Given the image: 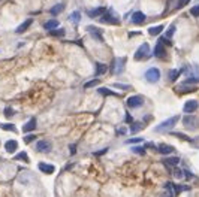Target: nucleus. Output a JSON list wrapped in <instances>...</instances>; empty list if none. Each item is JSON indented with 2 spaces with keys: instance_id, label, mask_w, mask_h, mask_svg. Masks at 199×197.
<instances>
[{
  "instance_id": "1",
  "label": "nucleus",
  "mask_w": 199,
  "mask_h": 197,
  "mask_svg": "<svg viewBox=\"0 0 199 197\" xmlns=\"http://www.w3.org/2000/svg\"><path fill=\"white\" fill-rule=\"evenodd\" d=\"M181 117H178V115H175V117H171V118H168V120H165V121H162L159 126H157L156 129V131L157 133H162V131H166V130H172L174 127H175V124L178 122V120H180Z\"/></svg>"
},
{
  "instance_id": "2",
  "label": "nucleus",
  "mask_w": 199,
  "mask_h": 197,
  "mask_svg": "<svg viewBox=\"0 0 199 197\" xmlns=\"http://www.w3.org/2000/svg\"><path fill=\"white\" fill-rule=\"evenodd\" d=\"M99 21L104 23V24H111V26H118L120 24V18L117 17L111 9H106V12L99 18Z\"/></svg>"
},
{
  "instance_id": "3",
  "label": "nucleus",
  "mask_w": 199,
  "mask_h": 197,
  "mask_svg": "<svg viewBox=\"0 0 199 197\" xmlns=\"http://www.w3.org/2000/svg\"><path fill=\"white\" fill-rule=\"evenodd\" d=\"M150 54H151V51H150V45H148V43L145 42V43H142V45L139 46L138 49H136V52H135V55H133V58H135L136 61H141V60H148Z\"/></svg>"
},
{
  "instance_id": "4",
  "label": "nucleus",
  "mask_w": 199,
  "mask_h": 197,
  "mask_svg": "<svg viewBox=\"0 0 199 197\" xmlns=\"http://www.w3.org/2000/svg\"><path fill=\"white\" fill-rule=\"evenodd\" d=\"M183 124L184 127L189 130H196L199 127V118L198 117H193L192 113H187L184 118H183Z\"/></svg>"
},
{
  "instance_id": "5",
  "label": "nucleus",
  "mask_w": 199,
  "mask_h": 197,
  "mask_svg": "<svg viewBox=\"0 0 199 197\" xmlns=\"http://www.w3.org/2000/svg\"><path fill=\"white\" fill-rule=\"evenodd\" d=\"M145 79H147L148 82H157L159 79H160V70L157 67H150L145 72Z\"/></svg>"
},
{
  "instance_id": "6",
  "label": "nucleus",
  "mask_w": 199,
  "mask_h": 197,
  "mask_svg": "<svg viewBox=\"0 0 199 197\" xmlns=\"http://www.w3.org/2000/svg\"><path fill=\"white\" fill-rule=\"evenodd\" d=\"M145 14L144 12H141V11H135L133 14H132V17H130V23L132 24H136V26H141V24H144V21H145Z\"/></svg>"
},
{
  "instance_id": "7",
  "label": "nucleus",
  "mask_w": 199,
  "mask_h": 197,
  "mask_svg": "<svg viewBox=\"0 0 199 197\" xmlns=\"http://www.w3.org/2000/svg\"><path fill=\"white\" fill-rule=\"evenodd\" d=\"M142 103H144V99H142L141 96H132V97H129V99L126 100V105H127L129 108H132V109H136L139 106H142Z\"/></svg>"
},
{
  "instance_id": "8",
  "label": "nucleus",
  "mask_w": 199,
  "mask_h": 197,
  "mask_svg": "<svg viewBox=\"0 0 199 197\" xmlns=\"http://www.w3.org/2000/svg\"><path fill=\"white\" fill-rule=\"evenodd\" d=\"M52 149V145L51 142H48V140H39V142H36V151L38 152H50Z\"/></svg>"
},
{
  "instance_id": "9",
  "label": "nucleus",
  "mask_w": 199,
  "mask_h": 197,
  "mask_svg": "<svg viewBox=\"0 0 199 197\" xmlns=\"http://www.w3.org/2000/svg\"><path fill=\"white\" fill-rule=\"evenodd\" d=\"M199 103L198 100H187V102L184 103V108H183V111L186 112V113H193V112L198 109Z\"/></svg>"
},
{
  "instance_id": "10",
  "label": "nucleus",
  "mask_w": 199,
  "mask_h": 197,
  "mask_svg": "<svg viewBox=\"0 0 199 197\" xmlns=\"http://www.w3.org/2000/svg\"><path fill=\"white\" fill-rule=\"evenodd\" d=\"M124 66H126V58H115V66H114V73L117 75H121L123 70H124Z\"/></svg>"
},
{
  "instance_id": "11",
  "label": "nucleus",
  "mask_w": 199,
  "mask_h": 197,
  "mask_svg": "<svg viewBox=\"0 0 199 197\" xmlns=\"http://www.w3.org/2000/svg\"><path fill=\"white\" fill-rule=\"evenodd\" d=\"M162 163L168 167H177L180 163V157H165L162 160Z\"/></svg>"
},
{
  "instance_id": "12",
  "label": "nucleus",
  "mask_w": 199,
  "mask_h": 197,
  "mask_svg": "<svg viewBox=\"0 0 199 197\" xmlns=\"http://www.w3.org/2000/svg\"><path fill=\"white\" fill-rule=\"evenodd\" d=\"M153 55H154L156 58H162V57H165V46H163V43H162V41H159V42L156 43L154 51H153Z\"/></svg>"
},
{
  "instance_id": "13",
  "label": "nucleus",
  "mask_w": 199,
  "mask_h": 197,
  "mask_svg": "<svg viewBox=\"0 0 199 197\" xmlns=\"http://www.w3.org/2000/svg\"><path fill=\"white\" fill-rule=\"evenodd\" d=\"M5 149H6V152H9V154L15 152V151L18 149V142L17 140H14V139L6 140V142H5Z\"/></svg>"
},
{
  "instance_id": "14",
  "label": "nucleus",
  "mask_w": 199,
  "mask_h": 197,
  "mask_svg": "<svg viewBox=\"0 0 199 197\" xmlns=\"http://www.w3.org/2000/svg\"><path fill=\"white\" fill-rule=\"evenodd\" d=\"M36 124H38L36 118H30V120L23 126V131H24V133H32V131L36 129Z\"/></svg>"
},
{
  "instance_id": "15",
  "label": "nucleus",
  "mask_w": 199,
  "mask_h": 197,
  "mask_svg": "<svg viewBox=\"0 0 199 197\" xmlns=\"http://www.w3.org/2000/svg\"><path fill=\"white\" fill-rule=\"evenodd\" d=\"M38 167H39V170L42 172V173H46V175H51V173H54V170H55V167L50 163H39Z\"/></svg>"
},
{
  "instance_id": "16",
  "label": "nucleus",
  "mask_w": 199,
  "mask_h": 197,
  "mask_svg": "<svg viewBox=\"0 0 199 197\" xmlns=\"http://www.w3.org/2000/svg\"><path fill=\"white\" fill-rule=\"evenodd\" d=\"M87 32H90L91 33V36H95L97 41H100V42H104V36H102V32L97 28V27L95 26H88L87 27Z\"/></svg>"
},
{
  "instance_id": "17",
  "label": "nucleus",
  "mask_w": 199,
  "mask_h": 197,
  "mask_svg": "<svg viewBox=\"0 0 199 197\" xmlns=\"http://www.w3.org/2000/svg\"><path fill=\"white\" fill-rule=\"evenodd\" d=\"M157 151H159L160 154H163V155L172 154L174 152V146L168 145V143H160V145L157 146Z\"/></svg>"
},
{
  "instance_id": "18",
  "label": "nucleus",
  "mask_w": 199,
  "mask_h": 197,
  "mask_svg": "<svg viewBox=\"0 0 199 197\" xmlns=\"http://www.w3.org/2000/svg\"><path fill=\"white\" fill-rule=\"evenodd\" d=\"M105 12H106V9L105 8H95V9L87 11V15H88L90 18H96V17H99V15H104Z\"/></svg>"
},
{
  "instance_id": "19",
  "label": "nucleus",
  "mask_w": 199,
  "mask_h": 197,
  "mask_svg": "<svg viewBox=\"0 0 199 197\" xmlns=\"http://www.w3.org/2000/svg\"><path fill=\"white\" fill-rule=\"evenodd\" d=\"M59 26H60V23H59L57 19H50V21L43 23V28L48 30V32H51L54 28H59Z\"/></svg>"
},
{
  "instance_id": "20",
  "label": "nucleus",
  "mask_w": 199,
  "mask_h": 197,
  "mask_svg": "<svg viewBox=\"0 0 199 197\" xmlns=\"http://www.w3.org/2000/svg\"><path fill=\"white\" fill-rule=\"evenodd\" d=\"M32 23H33V19H32V18H29V19H26V21H24V23H23L21 26H18V27H17V30H15V32H17L18 34H20V33H24L27 28L32 26Z\"/></svg>"
},
{
  "instance_id": "21",
  "label": "nucleus",
  "mask_w": 199,
  "mask_h": 197,
  "mask_svg": "<svg viewBox=\"0 0 199 197\" xmlns=\"http://www.w3.org/2000/svg\"><path fill=\"white\" fill-rule=\"evenodd\" d=\"M63 9H64V5L63 3H57V5H54L51 9H50V14H51L52 17H55V15H59L63 12Z\"/></svg>"
},
{
  "instance_id": "22",
  "label": "nucleus",
  "mask_w": 199,
  "mask_h": 197,
  "mask_svg": "<svg viewBox=\"0 0 199 197\" xmlns=\"http://www.w3.org/2000/svg\"><path fill=\"white\" fill-rule=\"evenodd\" d=\"M142 127H144V124H142V122H135V121H133V122L130 124L129 131L132 133V135H136V133H139V131L142 130Z\"/></svg>"
},
{
  "instance_id": "23",
  "label": "nucleus",
  "mask_w": 199,
  "mask_h": 197,
  "mask_svg": "<svg viewBox=\"0 0 199 197\" xmlns=\"http://www.w3.org/2000/svg\"><path fill=\"white\" fill-rule=\"evenodd\" d=\"M181 73H183V70H180V69H172V70L169 72V79H171V82H177V79L180 78Z\"/></svg>"
},
{
  "instance_id": "24",
  "label": "nucleus",
  "mask_w": 199,
  "mask_h": 197,
  "mask_svg": "<svg viewBox=\"0 0 199 197\" xmlns=\"http://www.w3.org/2000/svg\"><path fill=\"white\" fill-rule=\"evenodd\" d=\"M171 135L175 137H178V139H183V140H186V142H189L192 143L193 142V137H189L187 135H184V133H180V131H171Z\"/></svg>"
},
{
  "instance_id": "25",
  "label": "nucleus",
  "mask_w": 199,
  "mask_h": 197,
  "mask_svg": "<svg viewBox=\"0 0 199 197\" xmlns=\"http://www.w3.org/2000/svg\"><path fill=\"white\" fill-rule=\"evenodd\" d=\"M190 187H187V185H172V193L174 196H178L181 191H189Z\"/></svg>"
},
{
  "instance_id": "26",
  "label": "nucleus",
  "mask_w": 199,
  "mask_h": 197,
  "mask_svg": "<svg viewBox=\"0 0 199 197\" xmlns=\"http://www.w3.org/2000/svg\"><path fill=\"white\" fill-rule=\"evenodd\" d=\"M97 93L102 96H118V93H115L113 90H109V88H106V87H100L99 90H97Z\"/></svg>"
},
{
  "instance_id": "27",
  "label": "nucleus",
  "mask_w": 199,
  "mask_h": 197,
  "mask_svg": "<svg viewBox=\"0 0 199 197\" xmlns=\"http://www.w3.org/2000/svg\"><path fill=\"white\" fill-rule=\"evenodd\" d=\"M163 32V26H154V27H150L148 28V33L151 36H159V34Z\"/></svg>"
},
{
  "instance_id": "28",
  "label": "nucleus",
  "mask_w": 199,
  "mask_h": 197,
  "mask_svg": "<svg viewBox=\"0 0 199 197\" xmlns=\"http://www.w3.org/2000/svg\"><path fill=\"white\" fill-rule=\"evenodd\" d=\"M0 129L6 130V131H14V133H17V127H15L14 124H11V122H0Z\"/></svg>"
},
{
  "instance_id": "29",
  "label": "nucleus",
  "mask_w": 199,
  "mask_h": 197,
  "mask_svg": "<svg viewBox=\"0 0 199 197\" xmlns=\"http://www.w3.org/2000/svg\"><path fill=\"white\" fill-rule=\"evenodd\" d=\"M108 70V66L104 63H96V75H104Z\"/></svg>"
},
{
  "instance_id": "30",
  "label": "nucleus",
  "mask_w": 199,
  "mask_h": 197,
  "mask_svg": "<svg viewBox=\"0 0 199 197\" xmlns=\"http://www.w3.org/2000/svg\"><path fill=\"white\" fill-rule=\"evenodd\" d=\"M14 160H17V161H26V163H29V157H27V152L21 151L20 154H17L15 157H14Z\"/></svg>"
},
{
  "instance_id": "31",
  "label": "nucleus",
  "mask_w": 199,
  "mask_h": 197,
  "mask_svg": "<svg viewBox=\"0 0 199 197\" xmlns=\"http://www.w3.org/2000/svg\"><path fill=\"white\" fill-rule=\"evenodd\" d=\"M69 18L73 23H79V19H81V12H79V11H75V12H72L69 15Z\"/></svg>"
},
{
  "instance_id": "32",
  "label": "nucleus",
  "mask_w": 199,
  "mask_h": 197,
  "mask_svg": "<svg viewBox=\"0 0 199 197\" xmlns=\"http://www.w3.org/2000/svg\"><path fill=\"white\" fill-rule=\"evenodd\" d=\"M175 28H177L175 24H171V26H169V28H168V30H166V33H165L166 39H171V37H172L174 33H175Z\"/></svg>"
},
{
  "instance_id": "33",
  "label": "nucleus",
  "mask_w": 199,
  "mask_h": 197,
  "mask_svg": "<svg viewBox=\"0 0 199 197\" xmlns=\"http://www.w3.org/2000/svg\"><path fill=\"white\" fill-rule=\"evenodd\" d=\"M50 34L54 36V37H61V36L64 34V30H63V28H54V30L50 32Z\"/></svg>"
},
{
  "instance_id": "34",
  "label": "nucleus",
  "mask_w": 199,
  "mask_h": 197,
  "mask_svg": "<svg viewBox=\"0 0 199 197\" xmlns=\"http://www.w3.org/2000/svg\"><path fill=\"white\" fill-rule=\"evenodd\" d=\"M99 79H90L88 82H86L84 84V88H93V87H96V85H99Z\"/></svg>"
},
{
  "instance_id": "35",
  "label": "nucleus",
  "mask_w": 199,
  "mask_h": 197,
  "mask_svg": "<svg viewBox=\"0 0 199 197\" xmlns=\"http://www.w3.org/2000/svg\"><path fill=\"white\" fill-rule=\"evenodd\" d=\"M196 88L195 87H189V85H186V87H180V88H175V91H180V93H190V91H195Z\"/></svg>"
},
{
  "instance_id": "36",
  "label": "nucleus",
  "mask_w": 199,
  "mask_h": 197,
  "mask_svg": "<svg viewBox=\"0 0 199 197\" xmlns=\"http://www.w3.org/2000/svg\"><path fill=\"white\" fill-rule=\"evenodd\" d=\"M139 142H144V139L142 137H130V139L126 140L127 145H133V143H139Z\"/></svg>"
},
{
  "instance_id": "37",
  "label": "nucleus",
  "mask_w": 199,
  "mask_h": 197,
  "mask_svg": "<svg viewBox=\"0 0 199 197\" xmlns=\"http://www.w3.org/2000/svg\"><path fill=\"white\" fill-rule=\"evenodd\" d=\"M174 176L175 178H183L184 176V172L181 169H178V167H174Z\"/></svg>"
},
{
  "instance_id": "38",
  "label": "nucleus",
  "mask_w": 199,
  "mask_h": 197,
  "mask_svg": "<svg viewBox=\"0 0 199 197\" xmlns=\"http://www.w3.org/2000/svg\"><path fill=\"white\" fill-rule=\"evenodd\" d=\"M5 117H12V115H14V113H15V111H14V109H12V108H11V106H6V108H5Z\"/></svg>"
},
{
  "instance_id": "39",
  "label": "nucleus",
  "mask_w": 199,
  "mask_h": 197,
  "mask_svg": "<svg viewBox=\"0 0 199 197\" xmlns=\"http://www.w3.org/2000/svg\"><path fill=\"white\" fill-rule=\"evenodd\" d=\"M33 140H36V135H33V133H32V135H27V136L24 137V142H26V143H32Z\"/></svg>"
},
{
  "instance_id": "40",
  "label": "nucleus",
  "mask_w": 199,
  "mask_h": 197,
  "mask_svg": "<svg viewBox=\"0 0 199 197\" xmlns=\"http://www.w3.org/2000/svg\"><path fill=\"white\" fill-rule=\"evenodd\" d=\"M132 151H133V152H136L138 155H145V149H144V148H141V146H135Z\"/></svg>"
},
{
  "instance_id": "41",
  "label": "nucleus",
  "mask_w": 199,
  "mask_h": 197,
  "mask_svg": "<svg viewBox=\"0 0 199 197\" xmlns=\"http://www.w3.org/2000/svg\"><path fill=\"white\" fill-rule=\"evenodd\" d=\"M190 14L193 17H199V5L198 6H193V8L190 9Z\"/></svg>"
},
{
  "instance_id": "42",
  "label": "nucleus",
  "mask_w": 199,
  "mask_h": 197,
  "mask_svg": "<svg viewBox=\"0 0 199 197\" xmlns=\"http://www.w3.org/2000/svg\"><path fill=\"white\" fill-rule=\"evenodd\" d=\"M124 122H127V124H132V122H133V117L130 115L129 112H126V118H124Z\"/></svg>"
},
{
  "instance_id": "43",
  "label": "nucleus",
  "mask_w": 199,
  "mask_h": 197,
  "mask_svg": "<svg viewBox=\"0 0 199 197\" xmlns=\"http://www.w3.org/2000/svg\"><path fill=\"white\" fill-rule=\"evenodd\" d=\"M114 85L117 87V88H120V90H129V88H130L129 85H123V84H117V82H115Z\"/></svg>"
},
{
  "instance_id": "44",
  "label": "nucleus",
  "mask_w": 199,
  "mask_h": 197,
  "mask_svg": "<svg viewBox=\"0 0 199 197\" xmlns=\"http://www.w3.org/2000/svg\"><path fill=\"white\" fill-rule=\"evenodd\" d=\"M189 2H190V0H180V2H178V8H183V6H186Z\"/></svg>"
},
{
  "instance_id": "45",
  "label": "nucleus",
  "mask_w": 199,
  "mask_h": 197,
  "mask_svg": "<svg viewBox=\"0 0 199 197\" xmlns=\"http://www.w3.org/2000/svg\"><path fill=\"white\" fill-rule=\"evenodd\" d=\"M184 172V176H186V179H190V178H193V175H192L190 172H187V170H183Z\"/></svg>"
},
{
  "instance_id": "46",
  "label": "nucleus",
  "mask_w": 199,
  "mask_h": 197,
  "mask_svg": "<svg viewBox=\"0 0 199 197\" xmlns=\"http://www.w3.org/2000/svg\"><path fill=\"white\" fill-rule=\"evenodd\" d=\"M117 135H118V136H123V135H126V129H118V130H117Z\"/></svg>"
},
{
  "instance_id": "47",
  "label": "nucleus",
  "mask_w": 199,
  "mask_h": 197,
  "mask_svg": "<svg viewBox=\"0 0 199 197\" xmlns=\"http://www.w3.org/2000/svg\"><path fill=\"white\" fill-rule=\"evenodd\" d=\"M147 148H150V149H153V151H156V149H157V146L154 145V143H150V142L147 143Z\"/></svg>"
},
{
  "instance_id": "48",
  "label": "nucleus",
  "mask_w": 199,
  "mask_h": 197,
  "mask_svg": "<svg viewBox=\"0 0 199 197\" xmlns=\"http://www.w3.org/2000/svg\"><path fill=\"white\" fill-rule=\"evenodd\" d=\"M75 152H77V146L70 145V155H75Z\"/></svg>"
},
{
  "instance_id": "49",
  "label": "nucleus",
  "mask_w": 199,
  "mask_h": 197,
  "mask_svg": "<svg viewBox=\"0 0 199 197\" xmlns=\"http://www.w3.org/2000/svg\"><path fill=\"white\" fill-rule=\"evenodd\" d=\"M138 34H141V32H129V37H135Z\"/></svg>"
},
{
  "instance_id": "50",
  "label": "nucleus",
  "mask_w": 199,
  "mask_h": 197,
  "mask_svg": "<svg viewBox=\"0 0 199 197\" xmlns=\"http://www.w3.org/2000/svg\"><path fill=\"white\" fill-rule=\"evenodd\" d=\"M106 151H108V148H105V149H100V151H97V152H95V154H96V155H102V154H105Z\"/></svg>"
}]
</instances>
